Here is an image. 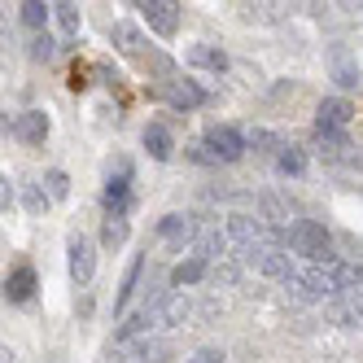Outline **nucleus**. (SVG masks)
Listing matches in <instances>:
<instances>
[{
	"label": "nucleus",
	"instance_id": "1",
	"mask_svg": "<svg viewBox=\"0 0 363 363\" xmlns=\"http://www.w3.org/2000/svg\"><path fill=\"white\" fill-rule=\"evenodd\" d=\"M223 232H228V241H232V250H237V258L241 263H258L276 241H272V232L258 223L254 215H228V223H223Z\"/></svg>",
	"mask_w": 363,
	"mask_h": 363
},
{
	"label": "nucleus",
	"instance_id": "2",
	"mask_svg": "<svg viewBox=\"0 0 363 363\" xmlns=\"http://www.w3.org/2000/svg\"><path fill=\"white\" fill-rule=\"evenodd\" d=\"M284 294L294 302H333L337 298V280H333V267H315L306 263L302 272H294L284 280Z\"/></svg>",
	"mask_w": 363,
	"mask_h": 363
},
{
	"label": "nucleus",
	"instance_id": "3",
	"mask_svg": "<svg viewBox=\"0 0 363 363\" xmlns=\"http://www.w3.org/2000/svg\"><path fill=\"white\" fill-rule=\"evenodd\" d=\"M289 245L294 254H302L306 263L315 267H333V245H328V232L315 223V219H298L294 232H289Z\"/></svg>",
	"mask_w": 363,
	"mask_h": 363
},
{
	"label": "nucleus",
	"instance_id": "4",
	"mask_svg": "<svg viewBox=\"0 0 363 363\" xmlns=\"http://www.w3.org/2000/svg\"><path fill=\"white\" fill-rule=\"evenodd\" d=\"M206 149H211L215 162H241V153L250 149V140L237 132V127L219 123V127H211V132H206Z\"/></svg>",
	"mask_w": 363,
	"mask_h": 363
},
{
	"label": "nucleus",
	"instance_id": "5",
	"mask_svg": "<svg viewBox=\"0 0 363 363\" xmlns=\"http://www.w3.org/2000/svg\"><path fill=\"white\" fill-rule=\"evenodd\" d=\"M175 350H171V342L167 337H140V342H127V346H118V363H167Z\"/></svg>",
	"mask_w": 363,
	"mask_h": 363
},
{
	"label": "nucleus",
	"instance_id": "6",
	"mask_svg": "<svg viewBox=\"0 0 363 363\" xmlns=\"http://www.w3.org/2000/svg\"><path fill=\"white\" fill-rule=\"evenodd\" d=\"M328 74H333V84L337 88H359V62L346 44H328Z\"/></svg>",
	"mask_w": 363,
	"mask_h": 363
},
{
	"label": "nucleus",
	"instance_id": "7",
	"mask_svg": "<svg viewBox=\"0 0 363 363\" xmlns=\"http://www.w3.org/2000/svg\"><path fill=\"white\" fill-rule=\"evenodd\" d=\"M149 22V31H158V35H175L179 27V5L175 0H145V5H136Z\"/></svg>",
	"mask_w": 363,
	"mask_h": 363
},
{
	"label": "nucleus",
	"instance_id": "8",
	"mask_svg": "<svg viewBox=\"0 0 363 363\" xmlns=\"http://www.w3.org/2000/svg\"><path fill=\"white\" fill-rule=\"evenodd\" d=\"M228 250H232V241H228V232L219 228V223H206L201 232H197V245H193V254L197 258H206V263H223L228 258Z\"/></svg>",
	"mask_w": 363,
	"mask_h": 363
},
{
	"label": "nucleus",
	"instance_id": "9",
	"mask_svg": "<svg viewBox=\"0 0 363 363\" xmlns=\"http://www.w3.org/2000/svg\"><path fill=\"white\" fill-rule=\"evenodd\" d=\"M197 223H193V215H167V219H158V237L162 241H171V245H197Z\"/></svg>",
	"mask_w": 363,
	"mask_h": 363
},
{
	"label": "nucleus",
	"instance_id": "10",
	"mask_svg": "<svg viewBox=\"0 0 363 363\" xmlns=\"http://www.w3.org/2000/svg\"><path fill=\"white\" fill-rule=\"evenodd\" d=\"M92 272H96V250H92V241L88 237H70V276L79 280V284H88Z\"/></svg>",
	"mask_w": 363,
	"mask_h": 363
},
{
	"label": "nucleus",
	"instance_id": "11",
	"mask_svg": "<svg viewBox=\"0 0 363 363\" xmlns=\"http://www.w3.org/2000/svg\"><path fill=\"white\" fill-rule=\"evenodd\" d=\"M350 106L342 96H328V101H320V110H315V132H342V127L350 123Z\"/></svg>",
	"mask_w": 363,
	"mask_h": 363
},
{
	"label": "nucleus",
	"instance_id": "12",
	"mask_svg": "<svg viewBox=\"0 0 363 363\" xmlns=\"http://www.w3.org/2000/svg\"><path fill=\"white\" fill-rule=\"evenodd\" d=\"M254 272H258V276H272V280H280V284H284L298 267H294V258H289V250H284V245H272V250L254 263Z\"/></svg>",
	"mask_w": 363,
	"mask_h": 363
},
{
	"label": "nucleus",
	"instance_id": "13",
	"mask_svg": "<svg viewBox=\"0 0 363 363\" xmlns=\"http://www.w3.org/2000/svg\"><path fill=\"white\" fill-rule=\"evenodd\" d=\"M189 320V298L184 294H167L158 306H153V324L158 328H179Z\"/></svg>",
	"mask_w": 363,
	"mask_h": 363
},
{
	"label": "nucleus",
	"instance_id": "14",
	"mask_svg": "<svg viewBox=\"0 0 363 363\" xmlns=\"http://www.w3.org/2000/svg\"><path fill=\"white\" fill-rule=\"evenodd\" d=\"M328 315H333L337 324H354V320H363V289L337 294V298L328 302Z\"/></svg>",
	"mask_w": 363,
	"mask_h": 363
},
{
	"label": "nucleus",
	"instance_id": "15",
	"mask_svg": "<svg viewBox=\"0 0 363 363\" xmlns=\"http://www.w3.org/2000/svg\"><path fill=\"white\" fill-rule=\"evenodd\" d=\"M167 101H171L175 110H197L201 101H206V92H201L193 79H175V84L167 88Z\"/></svg>",
	"mask_w": 363,
	"mask_h": 363
},
{
	"label": "nucleus",
	"instance_id": "16",
	"mask_svg": "<svg viewBox=\"0 0 363 363\" xmlns=\"http://www.w3.org/2000/svg\"><path fill=\"white\" fill-rule=\"evenodd\" d=\"M13 132L27 140V145L44 140V136H48V118H44V110H27V114H18V118H13Z\"/></svg>",
	"mask_w": 363,
	"mask_h": 363
},
{
	"label": "nucleus",
	"instance_id": "17",
	"mask_svg": "<svg viewBox=\"0 0 363 363\" xmlns=\"http://www.w3.org/2000/svg\"><path fill=\"white\" fill-rule=\"evenodd\" d=\"M189 66H201V70H228V53L223 48H211V44H193L189 48Z\"/></svg>",
	"mask_w": 363,
	"mask_h": 363
},
{
	"label": "nucleus",
	"instance_id": "18",
	"mask_svg": "<svg viewBox=\"0 0 363 363\" xmlns=\"http://www.w3.org/2000/svg\"><path fill=\"white\" fill-rule=\"evenodd\" d=\"M31 289H35V272H31V267H18V272L5 280V298H9V302H27Z\"/></svg>",
	"mask_w": 363,
	"mask_h": 363
},
{
	"label": "nucleus",
	"instance_id": "19",
	"mask_svg": "<svg viewBox=\"0 0 363 363\" xmlns=\"http://www.w3.org/2000/svg\"><path fill=\"white\" fill-rule=\"evenodd\" d=\"M145 149H149L158 162H167V158H171V132H167L162 123H149V127H145Z\"/></svg>",
	"mask_w": 363,
	"mask_h": 363
},
{
	"label": "nucleus",
	"instance_id": "20",
	"mask_svg": "<svg viewBox=\"0 0 363 363\" xmlns=\"http://www.w3.org/2000/svg\"><path fill=\"white\" fill-rule=\"evenodd\" d=\"M201 276H206V258L193 254V258H184V263L171 272V284H179V289H184V284H197Z\"/></svg>",
	"mask_w": 363,
	"mask_h": 363
},
{
	"label": "nucleus",
	"instance_id": "21",
	"mask_svg": "<svg viewBox=\"0 0 363 363\" xmlns=\"http://www.w3.org/2000/svg\"><path fill=\"white\" fill-rule=\"evenodd\" d=\"M140 258H132V267H127V276H123V284H118V294H114V311H123L127 302H132V289H136V280H140Z\"/></svg>",
	"mask_w": 363,
	"mask_h": 363
},
{
	"label": "nucleus",
	"instance_id": "22",
	"mask_svg": "<svg viewBox=\"0 0 363 363\" xmlns=\"http://www.w3.org/2000/svg\"><path fill=\"white\" fill-rule=\"evenodd\" d=\"M276 167H280V175H302V171H306V158H302V149L284 145V149L276 153Z\"/></svg>",
	"mask_w": 363,
	"mask_h": 363
},
{
	"label": "nucleus",
	"instance_id": "23",
	"mask_svg": "<svg viewBox=\"0 0 363 363\" xmlns=\"http://www.w3.org/2000/svg\"><path fill=\"white\" fill-rule=\"evenodd\" d=\"M114 40H118V48H123V53H140V31L132 27V22H114Z\"/></svg>",
	"mask_w": 363,
	"mask_h": 363
},
{
	"label": "nucleus",
	"instance_id": "24",
	"mask_svg": "<svg viewBox=\"0 0 363 363\" xmlns=\"http://www.w3.org/2000/svg\"><path fill=\"white\" fill-rule=\"evenodd\" d=\"M48 13H53V5H40V0H27V5H22V22H27L31 31H40V27H44ZM40 35H44V31H40Z\"/></svg>",
	"mask_w": 363,
	"mask_h": 363
},
{
	"label": "nucleus",
	"instance_id": "25",
	"mask_svg": "<svg viewBox=\"0 0 363 363\" xmlns=\"http://www.w3.org/2000/svg\"><path fill=\"white\" fill-rule=\"evenodd\" d=\"M127 232H132V228H127V219H123V215H110L106 228H101V241H106V245H123Z\"/></svg>",
	"mask_w": 363,
	"mask_h": 363
},
{
	"label": "nucleus",
	"instance_id": "26",
	"mask_svg": "<svg viewBox=\"0 0 363 363\" xmlns=\"http://www.w3.org/2000/svg\"><path fill=\"white\" fill-rule=\"evenodd\" d=\"M44 184H48V197H53V201H66V197H70V179H66V171H48Z\"/></svg>",
	"mask_w": 363,
	"mask_h": 363
},
{
	"label": "nucleus",
	"instance_id": "27",
	"mask_svg": "<svg viewBox=\"0 0 363 363\" xmlns=\"http://www.w3.org/2000/svg\"><path fill=\"white\" fill-rule=\"evenodd\" d=\"M53 13H57V22H62L66 35H79V9H74V5H66V0H62V5H53Z\"/></svg>",
	"mask_w": 363,
	"mask_h": 363
},
{
	"label": "nucleus",
	"instance_id": "28",
	"mask_svg": "<svg viewBox=\"0 0 363 363\" xmlns=\"http://www.w3.org/2000/svg\"><path fill=\"white\" fill-rule=\"evenodd\" d=\"M53 53H57V44H53V35H35L31 40V57H40V62H53Z\"/></svg>",
	"mask_w": 363,
	"mask_h": 363
},
{
	"label": "nucleus",
	"instance_id": "29",
	"mask_svg": "<svg viewBox=\"0 0 363 363\" xmlns=\"http://www.w3.org/2000/svg\"><path fill=\"white\" fill-rule=\"evenodd\" d=\"M245 140H250V149H254V145H258V149H284V145H280L272 132H263V127H254V132H250Z\"/></svg>",
	"mask_w": 363,
	"mask_h": 363
},
{
	"label": "nucleus",
	"instance_id": "30",
	"mask_svg": "<svg viewBox=\"0 0 363 363\" xmlns=\"http://www.w3.org/2000/svg\"><path fill=\"white\" fill-rule=\"evenodd\" d=\"M211 276H215V280H223V284H232V280H237V263H232V258H223V263H219Z\"/></svg>",
	"mask_w": 363,
	"mask_h": 363
},
{
	"label": "nucleus",
	"instance_id": "31",
	"mask_svg": "<svg viewBox=\"0 0 363 363\" xmlns=\"http://www.w3.org/2000/svg\"><path fill=\"white\" fill-rule=\"evenodd\" d=\"M189 363H223V350H197Z\"/></svg>",
	"mask_w": 363,
	"mask_h": 363
}]
</instances>
